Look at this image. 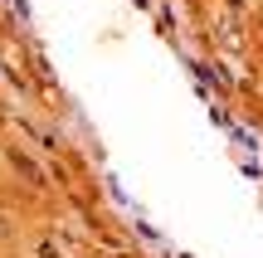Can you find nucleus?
<instances>
[{
  "instance_id": "1",
  "label": "nucleus",
  "mask_w": 263,
  "mask_h": 258,
  "mask_svg": "<svg viewBox=\"0 0 263 258\" xmlns=\"http://www.w3.org/2000/svg\"><path fill=\"white\" fill-rule=\"evenodd\" d=\"M10 161H15V171H20V175H25V181H29V185H44V171H39V166H34V161H29V156H25V151H10Z\"/></svg>"
},
{
  "instance_id": "2",
  "label": "nucleus",
  "mask_w": 263,
  "mask_h": 258,
  "mask_svg": "<svg viewBox=\"0 0 263 258\" xmlns=\"http://www.w3.org/2000/svg\"><path fill=\"white\" fill-rule=\"evenodd\" d=\"M219 39H224L229 49H239V44H244V34H239V25H234V19H224V25H219Z\"/></svg>"
},
{
  "instance_id": "3",
  "label": "nucleus",
  "mask_w": 263,
  "mask_h": 258,
  "mask_svg": "<svg viewBox=\"0 0 263 258\" xmlns=\"http://www.w3.org/2000/svg\"><path fill=\"white\" fill-rule=\"evenodd\" d=\"M39 258H64V253H59V249H54V244H49V239H44V244H39Z\"/></svg>"
}]
</instances>
